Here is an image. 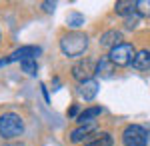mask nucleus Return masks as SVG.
I'll use <instances>...</instances> for the list:
<instances>
[{
	"label": "nucleus",
	"instance_id": "nucleus-5",
	"mask_svg": "<svg viewBox=\"0 0 150 146\" xmlns=\"http://www.w3.org/2000/svg\"><path fill=\"white\" fill-rule=\"evenodd\" d=\"M144 134H146V128L138 124H130L122 132V142L124 146H144Z\"/></svg>",
	"mask_w": 150,
	"mask_h": 146
},
{
	"label": "nucleus",
	"instance_id": "nucleus-2",
	"mask_svg": "<svg viewBox=\"0 0 150 146\" xmlns=\"http://www.w3.org/2000/svg\"><path fill=\"white\" fill-rule=\"evenodd\" d=\"M24 132V122L18 114L6 112L0 116V136L4 140H14L18 136H22Z\"/></svg>",
	"mask_w": 150,
	"mask_h": 146
},
{
	"label": "nucleus",
	"instance_id": "nucleus-14",
	"mask_svg": "<svg viewBox=\"0 0 150 146\" xmlns=\"http://www.w3.org/2000/svg\"><path fill=\"white\" fill-rule=\"evenodd\" d=\"M102 114V106H92V108H86V110H82L78 116H76V120L80 124H90L96 118V116H100Z\"/></svg>",
	"mask_w": 150,
	"mask_h": 146
},
{
	"label": "nucleus",
	"instance_id": "nucleus-8",
	"mask_svg": "<svg viewBox=\"0 0 150 146\" xmlns=\"http://www.w3.org/2000/svg\"><path fill=\"white\" fill-rule=\"evenodd\" d=\"M94 130H96L94 122L80 124L78 128H74V130L70 132V142H72V144H78V142H82V140H88V138L94 134Z\"/></svg>",
	"mask_w": 150,
	"mask_h": 146
},
{
	"label": "nucleus",
	"instance_id": "nucleus-1",
	"mask_svg": "<svg viewBox=\"0 0 150 146\" xmlns=\"http://www.w3.org/2000/svg\"><path fill=\"white\" fill-rule=\"evenodd\" d=\"M88 48V36L84 32H68L60 38V50L62 54H66L68 58L82 56Z\"/></svg>",
	"mask_w": 150,
	"mask_h": 146
},
{
	"label": "nucleus",
	"instance_id": "nucleus-13",
	"mask_svg": "<svg viewBox=\"0 0 150 146\" xmlns=\"http://www.w3.org/2000/svg\"><path fill=\"white\" fill-rule=\"evenodd\" d=\"M112 72H114V64H112L110 58H100V60L96 62V74H98V76H102V78H110Z\"/></svg>",
	"mask_w": 150,
	"mask_h": 146
},
{
	"label": "nucleus",
	"instance_id": "nucleus-3",
	"mask_svg": "<svg viewBox=\"0 0 150 146\" xmlns=\"http://www.w3.org/2000/svg\"><path fill=\"white\" fill-rule=\"evenodd\" d=\"M134 56H136L134 46L126 44V42H122L120 46L112 48V50H110V54H108V58L112 60V64H114V66H130V64L134 62Z\"/></svg>",
	"mask_w": 150,
	"mask_h": 146
},
{
	"label": "nucleus",
	"instance_id": "nucleus-10",
	"mask_svg": "<svg viewBox=\"0 0 150 146\" xmlns=\"http://www.w3.org/2000/svg\"><path fill=\"white\" fill-rule=\"evenodd\" d=\"M112 144H114V138H112V134H108V132H94L84 142V146H112Z\"/></svg>",
	"mask_w": 150,
	"mask_h": 146
},
{
	"label": "nucleus",
	"instance_id": "nucleus-11",
	"mask_svg": "<svg viewBox=\"0 0 150 146\" xmlns=\"http://www.w3.org/2000/svg\"><path fill=\"white\" fill-rule=\"evenodd\" d=\"M132 68L136 70H148L150 68V50H138L136 56H134V62H132Z\"/></svg>",
	"mask_w": 150,
	"mask_h": 146
},
{
	"label": "nucleus",
	"instance_id": "nucleus-16",
	"mask_svg": "<svg viewBox=\"0 0 150 146\" xmlns=\"http://www.w3.org/2000/svg\"><path fill=\"white\" fill-rule=\"evenodd\" d=\"M66 22H68V26H72V28H78V26L84 24V16L78 14V12H72L68 18H66Z\"/></svg>",
	"mask_w": 150,
	"mask_h": 146
},
{
	"label": "nucleus",
	"instance_id": "nucleus-21",
	"mask_svg": "<svg viewBox=\"0 0 150 146\" xmlns=\"http://www.w3.org/2000/svg\"><path fill=\"white\" fill-rule=\"evenodd\" d=\"M76 114H78V106H72L70 108V116H76Z\"/></svg>",
	"mask_w": 150,
	"mask_h": 146
},
{
	"label": "nucleus",
	"instance_id": "nucleus-6",
	"mask_svg": "<svg viewBox=\"0 0 150 146\" xmlns=\"http://www.w3.org/2000/svg\"><path fill=\"white\" fill-rule=\"evenodd\" d=\"M40 52H42L40 46H20V48H16L8 56V64L14 62V60H20V62H24V60H36V56Z\"/></svg>",
	"mask_w": 150,
	"mask_h": 146
},
{
	"label": "nucleus",
	"instance_id": "nucleus-20",
	"mask_svg": "<svg viewBox=\"0 0 150 146\" xmlns=\"http://www.w3.org/2000/svg\"><path fill=\"white\" fill-rule=\"evenodd\" d=\"M144 146H150V126L146 128V134H144Z\"/></svg>",
	"mask_w": 150,
	"mask_h": 146
},
{
	"label": "nucleus",
	"instance_id": "nucleus-12",
	"mask_svg": "<svg viewBox=\"0 0 150 146\" xmlns=\"http://www.w3.org/2000/svg\"><path fill=\"white\" fill-rule=\"evenodd\" d=\"M114 10H116V14L128 18V16H132L136 12V2H132V0H118L114 4Z\"/></svg>",
	"mask_w": 150,
	"mask_h": 146
},
{
	"label": "nucleus",
	"instance_id": "nucleus-15",
	"mask_svg": "<svg viewBox=\"0 0 150 146\" xmlns=\"http://www.w3.org/2000/svg\"><path fill=\"white\" fill-rule=\"evenodd\" d=\"M20 68H22V72L30 74V76H34L36 72H38V64H36V60H24V62H20Z\"/></svg>",
	"mask_w": 150,
	"mask_h": 146
},
{
	"label": "nucleus",
	"instance_id": "nucleus-17",
	"mask_svg": "<svg viewBox=\"0 0 150 146\" xmlns=\"http://www.w3.org/2000/svg\"><path fill=\"white\" fill-rule=\"evenodd\" d=\"M136 12L142 16H150V0H140L136 2Z\"/></svg>",
	"mask_w": 150,
	"mask_h": 146
},
{
	"label": "nucleus",
	"instance_id": "nucleus-18",
	"mask_svg": "<svg viewBox=\"0 0 150 146\" xmlns=\"http://www.w3.org/2000/svg\"><path fill=\"white\" fill-rule=\"evenodd\" d=\"M136 24H138V16H136V14L126 18V28H136Z\"/></svg>",
	"mask_w": 150,
	"mask_h": 146
},
{
	"label": "nucleus",
	"instance_id": "nucleus-9",
	"mask_svg": "<svg viewBox=\"0 0 150 146\" xmlns=\"http://www.w3.org/2000/svg\"><path fill=\"white\" fill-rule=\"evenodd\" d=\"M120 44H122V32H118V30H108L100 36V48H106L108 52Z\"/></svg>",
	"mask_w": 150,
	"mask_h": 146
},
{
	"label": "nucleus",
	"instance_id": "nucleus-7",
	"mask_svg": "<svg viewBox=\"0 0 150 146\" xmlns=\"http://www.w3.org/2000/svg\"><path fill=\"white\" fill-rule=\"evenodd\" d=\"M98 88H100V84L92 78V80H86V82H80V84H78V88H76V92H78V96H80V98H84L86 102H90V100L96 98Z\"/></svg>",
	"mask_w": 150,
	"mask_h": 146
},
{
	"label": "nucleus",
	"instance_id": "nucleus-4",
	"mask_svg": "<svg viewBox=\"0 0 150 146\" xmlns=\"http://www.w3.org/2000/svg\"><path fill=\"white\" fill-rule=\"evenodd\" d=\"M94 74H96V62L92 58H82L72 66V78H76L78 82L92 80Z\"/></svg>",
	"mask_w": 150,
	"mask_h": 146
},
{
	"label": "nucleus",
	"instance_id": "nucleus-22",
	"mask_svg": "<svg viewBox=\"0 0 150 146\" xmlns=\"http://www.w3.org/2000/svg\"><path fill=\"white\" fill-rule=\"evenodd\" d=\"M6 146H22V144H6Z\"/></svg>",
	"mask_w": 150,
	"mask_h": 146
},
{
	"label": "nucleus",
	"instance_id": "nucleus-19",
	"mask_svg": "<svg viewBox=\"0 0 150 146\" xmlns=\"http://www.w3.org/2000/svg\"><path fill=\"white\" fill-rule=\"evenodd\" d=\"M54 6H56L54 2H42V8H44L46 12H52V10H54Z\"/></svg>",
	"mask_w": 150,
	"mask_h": 146
}]
</instances>
